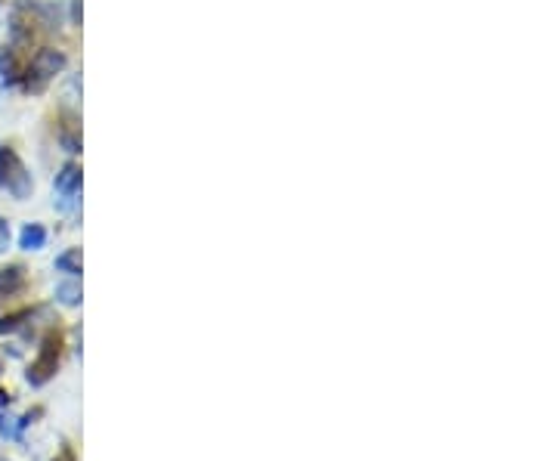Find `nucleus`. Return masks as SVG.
<instances>
[{
    "label": "nucleus",
    "mask_w": 557,
    "mask_h": 461,
    "mask_svg": "<svg viewBox=\"0 0 557 461\" xmlns=\"http://www.w3.org/2000/svg\"><path fill=\"white\" fill-rule=\"evenodd\" d=\"M59 359H62V335H59V332H50V335L44 338V344H41L38 359L28 366V375H25L28 384H31V387H44V384L56 375Z\"/></svg>",
    "instance_id": "nucleus-1"
},
{
    "label": "nucleus",
    "mask_w": 557,
    "mask_h": 461,
    "mask_svg": "<svg viewBox=\"0 0 557 461\" xmlns=\"http://www.w3.org/2000/svg\"><path fill=\"white\" fill-rule=\"evenodd\" d=\"M0 186H4L16 199H25L31 192V177L25 174L22 161L16 158L13 149H0Z\"/></svg>",
    "instance_id": "nucleus-2"
},
{
    "label": "nucleus",
    "mask_w": 557,
    "mask_h": 461,
    "mask_svg": "<svg viewBox=\"0 0 557 461\" xmlns=\"http://www.w3.org/2000/svg\"><path fill=\"white\" fill-rule=\"evenodd\" d=\"M25 285V270L22 267H4L0 270V298H10Z\"/></svg>",
    "instance_id": "nucleus-3"
},
{
    "label": "nucleus",
    "mask_w": 557,
    "mask_h": 461,
    "mask_svg": "<svg viewBox=\"0 0 557 461\" xmlns=\"http://www.w3.org/2000/svg\"><path fill=\"white\" fill-rule=\"evenodd\" d=\"M19 245H22L25 251L44 248V245H47V229H44L41 223H28V226L22 229V236H19Z\"/></svg>",
    "instance_id": "nucleus-4"
},
{
    "label": "nucleus",
    "mask_w": 557,
    "mask_h": 461,
    "mask_svg": "<svg viewBox=\"0 0 557 461\" xmlns=\"http://www.w3.org/2000/svg\"><path fill=\"white\" fill-rule=\"evenodd\" d=\"M78 186H81V171H78V168H65V171L59 174V180H56V189H59L62 195H75Z\"/></svg>",
    "instance_id": "nucleus-5"
},
{
    "label": "nucleus",
    "mask_w": 557,
    "mask_h": 461,
    "mask_svg": "<svg viewBox=\"0 0 557 461\" xmlns=\"http://www.w3.org/2000/svg\"><path fill=\"white\" fill-rule=\"evenodd\" d=\"M56 270L69 273V276H78L81 273V251L72 248V251H65L62 257H56Z\"/></svg>",
    "instance_id": "nucleus-6"
},
{
    "label": "nucleus",
    "mask_w": 557,
    "mask_h": 461,
    "mask_svg": "<svg viewBox=\"0 0 557 461\" xmlns=\"http://www.w3.org/2000/svg\"><path fill=\"white\" fill-rule=\"evenodd\" d=\"M56 294H59V301L69 304V307H75V304L81 301V288H78V285H59Z\"/></svg>",
    "instance_id": "nucleus-7"
},
{
    "label": "nucleus",
    "mask_w": 557,
    "mask_h": 461,
    "mask_svg": "<svg viewBox=\"0 0 557 461\" xmlns=\"http://www.w3.org/2000/svg\"><path fill=\"white\" fill-rule=\"evenodd\" d=\"M7 245H10V223L0 220V254L7 251Z\"/></svg>",
    "instance_id": "nucleus-8"
},
{
    "label": "nucleus",
    "mask_w": 557,
    "mask_h": 461,
    "mask_svg": "<svg viewBox=\"0 0 557 461\" xmlns=\"http://www.w3.org/2000/svg\"><path fill=\"white\" fill-rule=\"evenodd\" d=\"M56 461H75V452H72V449H62V455H59Z\"/></svg>",
    "instance_id": "nucleus-9"
}]
</instances>
